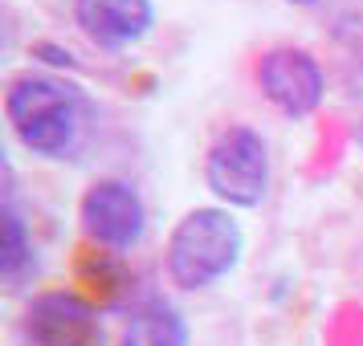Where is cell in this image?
Returning <instances> with one entry per match:
<instances>
[{
    "label": "cell",
    "instance_id": "cell-5",
    "mask_svg": "<svg viewBox=\"0 0 363 346\" xmlns=\"http://www.w3.org/2000/svg\"><path fill=\"white\" fill-rule=\"evenodd\" d=\"M147 220V200L123 175H99L78 196V229H82L90 248H106V253L127 257L131 248L143 245Z\"/></svg>",
    "mask_w": 363,
    "mask_h": 346
},
{
    "label": "cell",
    "instance_id": "cell-3",
    "mask_svg": "<svg viewBox=\"0 0 363 346\" xmlns=\"http://www.w3.org/2000/svg\"><path fill=\"white\" fill-rule=\"evenodd\" d=\"M204 188L229 212H257L274 188V155L253 122H229L204 151Z\"/></svg>",
    "mask_w": 363,
    "mask_h": 346
},
{
    "label": "cell",
    "instance_id": "cell-7",
    "mask_svg": "<svg viewBox=\"0 0 363 346\" xmlns=\"http://www.w3.org/2000/svg\"><path fill=\"white\" fill-rule=\"evenodd\" d=\"M69 17L94 50L123 53L155 29V0H74Z\"/></svg>",
    "mask_w": 363,
    "mask_h": 346
},
{
    "label": "cell",
    "instance_id": "cell-8",
    "mask_svg": "<svg viewBox=\"0 0 363 346\" xmlns=\"http://www.w3.org/2000/svg\"><path fill=\"white\" fill-rule=\"evenodd\" d=\"M118 346H192V326L167 297H139L118 330Z\"/></svg>",
    "mask_w": 363,
    "mask_h": 346
},
{
    "label": "cell",
    "instance_id": "cell-12",
    "mask_svg": "<svg viewBox=\"0 0 363 346\" xmlns=\"http://www.w3.org/2000/svg\"><path fill=\"white\" fill-rule=\"evenodd\" d=\"M286 4H298V8H318L323 0H286Z\"/></svg>",
    "mask_w": 363,
    "mask_h": 346
},
{
    "label": "cell",
    "instance_id": "cell-10",
    "mask_svg": "<svg viewBox=\"0 0 363 346\" xmlns=\"http://www.w3.org/2000/svg\"><path fill=\"white\" fill-rule=\"evenodd\" d=\"M33 269H37V245L25 216L17 212V200L0 204V281H4V289H21L33 277Z\"/></svg>",
    "mask_w": 363,
    "mask_h": 346
},
{
    "label": "cell",
    "instance_id": "cell-11",
    "mask_svg": "<svg viewBox=\"0 0 363 346\" xmlns=\"http://www.w3.org/2000/svg\"><path fill=\"white\" fill-rule=\"evenodd\" d=\"M29 57L45 62V66H50L53 74H74V69H78L74 53L62 50V45H53V41H33V45H29Z\"/></svg>",
    "mask_w": 363,
    "mask_h": 346
},
{
    "label": "cell",
    "instance_id": "cell-1",
    "mask_svg": "<svg viewBox=\"0 0 363 346\" xmlns=\"http://www.w3.org/2000/svg\"><path fill=\"white\" fill-rule=\"evenodd\" d=\"M4 122L33 159H66L82 139L86 94L66 74L21 69L4 82Z\"/></svg>",
    "mask_w": 363,
    "mask_h": 346
},
{
    "label": "cell",
    "instance_id": "cell-4",
    "mask_svg": "<svg viewBox=\"0 0 363 346\" xmlns=\"http://www.w3.org/2000/svg\"><path fill=\"white\" fill-rule=\"evenodd\" d=\"M17 346H106V322L102 310L74 285H53L37 289L17 326H13Z\"/></svg>",
    "mask_w": 363,
    "mask_h": 346
},
{
    "label": "cell",
    "instance_id": "cell-2",
    "mask_svg": "<svg viewBox=\"0 0 363 346\" xmlns=\"http://www.w3.org/2000/svg\"><path fill=\"white\" fill-rule=\"evenodd\" d=\"M245 261V229L220 204H196L164 241V273L180 294H204L233 277Z\"/></svg>",
    "mask_w": 363,
    "mask_h": 346
},
{
    "label": "cell",
    "instance_id": "cell-9",
    "mask_svg": "<svg viewBox=\"0 0 363 346\" xmlns=\"http://www.w3.org/2000/svg\"><path fill=\"white\" fill-rule=\"evenodd\" d=\"M78 285L82 294L106 310H123L127 297L135 294V269L127 265L123 253H106V248H86L78 257Z\"/></svg>",
    "mask_w": 363,
    "mask_h": 346
},
{
    "label": "cell",
    "instance_id": "cell-6",
    "mask_svg": "<svg viewBox=\"0 0 363 346\" xmlns=\"http://www.w3.org/2000/svg\"><path fill=\"white\" fill-rule=\"evenodd\" d=\"M253 82L262 98L290 122L318 115L327 102V66L302 45H269L253 66Z\"/></svg>",
    "mask_w": 363,
    "mask_h": 346
},
{
    "label": "cell",
    "instance_id": "cell-13",
    "mask_svg": "<svg viewBox=\"0 0 363 346\" xmlns=\"http://www.w3.org/2000/svg\"><path fill=\"white\" fill-rule=\"evenodd\" d=\"M355 143H359V151H363V115H359V122H355Z\"/></svg>",
    "mask_w": 363,
    "mask_h": 346
}]
</instances>
